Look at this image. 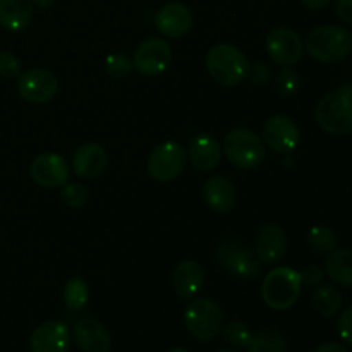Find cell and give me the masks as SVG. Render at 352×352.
<instances>
[{"label": "cell", "mask_w": 352, "mask_h": 352, "mask_svg": "<svg viewBox=\"0 0 352 352\" xmlns=\"http://www.w3.org/2000/svg\"><path fill=\"white\" fill-rule=\"evenodd\" d=\"M318 126L329 134L352 133V85H340L322 96L315 110Z\"/></svg>", "instance_id": "1"}, {"label": "cell", "mask_w": 352, "mask_h": 352, "mask_svg": "<svg viewBox=\"0 0 352 352\" xmlns=\"http://www.w3.org/2000/svg\"><path fill=\"white\" fill-rule=\"evenodd\" d=\"M306 52L320 62L344 60L352 52V33L336 24L313 28L306 36Z\"/></svg>", "instance_id": "2"}, {"label": "cell", "mask_w": 352, "mask_h": 352, "mask_svg": "<svg viewBox=\"0 0 352 352\" xmlns=\"http://www.w3.org/2000/svg\"><path fill=\"white\" fill-rule=\"evenodd\" d=\"M301 275L291 267H278L268 272L261 284L265 305L275 311H285L298 302L301 296Z\"/></svg>", "instance_id": "3"}, {"label": "cell", "mask_w": 352, "mask_h": 352, "mask_svg": "<svg viewBox=\"0 0 352 352\" xmlns=\"http://www.w3.org/2000/svg\"><path fill=\"white\" fill-rule=\"evenodd\" d=\"M206 69L219 85L236 86L246 79L250 62L234 45L217 43L206 54Z\"/></svg>", "instance_id": "4"}, {"label": "cell", "mask_w": 352, "mask_h": 352, "mask_svg": "<svg viewBox=\"0 0 352 352\" xmlns=\"http://www.w3.org/2000/svg\"><path fill=\"white\" fill-rule=\"evenodd\" d=\"M184 325L192 339L210 342L223 327L222 308L208 298L192 299L184 311Z\"/></svg>", "instance_id": "5"}, {"label": "cell", "mask_w": 352, "mask_h": 352, "mask_svg": "<svg viewBox=\"0 0 352 352\" xmlns=\"http://www.w3.org/2000/svg\"><path fill=\"white\" fill-rule=\"evenodd\" d=\"M227 160L239 168H254L267 157V146L256 133L246 127H237L227 133L223 140Z\"/></svg>", "instance_id": "6"}, {"label": "cell", "mask_w": 352, "mask_h": 352, "mask_svg": "<svg viewBox=\"0 0 352 352\" xmlns=\"http://www.w3.org/2000/svg\"><path fill=\"white\" fill-rule=\"evenodd\" d=\"M215 260L230 275L241 278H256L261 274V261L254 251L239 241H223L215 250Z\"/></svg>", "instance_id": "7"}, {"label": "cell", "mask_w": 352, "mask_h": 352, "mask_svg": "<svg viewBox=\"0 0 352 352\" xmlns=\"http://www.w3.org/2000/svg\"><path fill=\"white\" fill-rule=\"evenodd\" d=\"M186 158H188V153L181 144L175 141H165L158 144L148 157V174L158 182L174 181L184 170Z\"/></svg>", "instance_id": "8"}, {"label": "cell", "mask_w": 352, "mask_h": 352, "mask_svg": "<svg viewBox=\"0 0 352 352\" xmlns=\"http://www.w3.org/2000/svg\"><path fill=\"white\" fill-rule=\"evenodd\" d=\"M267 52L275 64L282 67H292L305 55V43L294 30L278 26L268 33Z\"/></svg>", "instance_id": "9"}, {"label": "cell", "mask_w": 352, "mask_h": 352, "mask_svg": "<svg viewBox=\"0 0 352 352\" xmlns=\"http://www.w3.org/2000/svg\"><path fill=\"white\" fill-rule=\"evenodd\" d=\"M172 48L162 38H146L134 50L133 67L143 76H158L170 65Z\"/></svg>", "instance_id": "10"}, {"label": "cell", "mask_w": 352, "mask_h": 352, "mask_svg": "<svg viewBox=\"0 0 352 352\" xmlns=\"http://www.w3.org/2000/svg\"><path fill=\"white\" fill-rule=\"evenodd\" d=\"M263 141L265 146L278 155H289L299 146L301 133L299 127L291 117L272 116L263 124Z\"/></svg>", "instance_id": "11"}, {"label": "cell", "mask_w": 352, "mask_h": 352, "mask_svg": "<svg viewBox=\"0 0 352 352\" xmlns=\"http://www.w3.org/2000/svg\"><path fill=\"white\" fill-rule=\"evenodd\" d=\"M58 81L47 69H30L17 79V93L30 103H47L57 95Z\"/></svg>", "instance_id": "12"}, {"label": "cell", "mask_w": 352, "mask_h": 352, "mask_svg": "<svg viewBox=\"0 0 352 352\" xmlns=\"http://www.w3.org/2000/svg\"><path fill=\"white\" fill-rule=\"evenodd\" d=\"M30 174L40 188H62L69 181V165L60 155L41 153L31 162Z\"/></svg>", "instance_id": "13"}, {"label": "cell", "mask_w": 352, "mask_h": 352, "mask_svg": "<svg viewBox=\"0 0 352 352\" xmlns=\"http://www.w3.org/2000/svg\"><path fill=\"white\" fill-rule=\"evenodd\" d=\"M31 352H69L71 332L62 322H45L33 330L30 337Z\"/></svg>", "instance_id": "14"}, {"label": "cell", "mask_w": 352, "mask_h": 352, "mask_svg": "<svg viewBox=\"0 0 352 352\" xmlns=\"http://www.w3.org/2000/svg\"><path fill=\"white\" fill-rule=\"evenodd\" d=\"M155 26L162 36L179 40L186 36L192 28V14L188 6L181 2H170L162 7L155 16Z\"/></svg>", "instance_id": "15"}, {"label": "cell", "mask_w": 352, "mask_h": 352, "mask_svg": "<svg viewBox=\"0 0 352 352\" xmlns=\"http://www.w3.org/2000/svg\"><path fill=\"white\" fill-rule=\"evenodd\" d=\"M287 251L285 230L277 223H267L256 236V256L263 265H277Z\"/></svg>", "instance_id": "16"}, {"label": "cell", "mask_w": 352, "mask_h": 352, "mask_svg": "<svg viewBox=\"0 0 352 352\" xmlns=\"http://www.w3.org/2000/svg\"><path fill=\"white\" fill-rule=\"evenodd\" d=\"M72 337L82 352H109L112 349V337L109 330L96 320H79L72 330Z\"/></svg>", "instance_id": "17"}, {"label": "cell", "mask_w": 352, "mask_h": 352, "mask_svg": "<svg viewBox=\"0 0 352 352\" xmlns=\"http://www.w3.org/2000/svg\"><path fill=\"white\" fill-rule=\"evenodd\" d=\"M205 284V270L195 260H184L174 268L172 274V285L175 294L184 301L195 299Z\"/></svg>", "instance_id": "18"}, {"label": "cell", "mask_w": 352, "mask_h": 352, "mask_svg": "<svg viewBox=\"0 0 352 352\" xmlns=\"http://www.w3.org/2000/svg\"><path fill=\"white\" fill-rule=\"evenodd\" d=\"M107 167V151L98 143H85L72 155L74 174L82 179H96Z\"/></svg>", "instance_id": "19"}, {"label": "cell", "mask_w": 352, "mask_h": 352, "mask_svg": "<svg viewBox=\"0 0 352 352\" xmlns=\"http://www.w3.org/2000/svg\"><path fill=\"white\" fill-rule=\"evenodd\" d=\"M188 157L192 167L201 172H210L219 167L222 160V148L212 134L201 133L189 143Z\"/></svg>", "instance_id": "20"}, {"label": "cell", "mask_w": 352, "mask_h": 352, "mask_svg": "<svg viewBox=\"0 0 352 352\" xmlns=\"http://www.w3.org/2000/svg\"><path fill=\"white\" fill-rule=\"evenodd\" d=\"M205 203L217 213H227L236 205V188L230 179L223 175H212L203 186Z\"/></svg>", "instance_id": "21"}, {"label": "cell", "mask_w": 352, "mask_h": 352, "mask_svg": "<svg viewBox=\"0 0 352 352\" xmlns=\"http://www.w3.org/2000/svg\"><path fill=\"white\" fill-rule=\"evenodd\" d=\"M33 19L31 0H0V26L7 31H21Z\"/></svg>", "instance_id": "22"}, {"label": "cell", "mask_w": 352, "mask_h": 352, "mask_svg": "<svg viewBox=\"0 0 352 352\" xmlns=\"http://www.w3.org/2000/svg\"><path fill=\"white\" fill-rule=\"evenodd\" d=\"M325 274L333 284L352 287V250H333L327 254Z\"/></svg>", "instance_id": "23"}, {"label": "cell", "mask_w": 352, "mask_h": 352, "mask_svg": "<svg viewBox=\"0 0 352 352\" xmlns=\"http://www.w3.org/2000/svg\"><path fill=\"white\" fill-rule=\"evenodd\" d=\"M311 305L323 318H333L342 308V294L336 285H316L311 294Z\"/></svg>", "instance_id": "24"}, {"label": "cell", "mask_w": 352, "mask_h": 352, "mask_svg": "<svg viewBox=\"0 0 352 352\" xmlns=\"http://www.w3.org/2000/svg\"><path fill=\"white\" fill-rule=\"evenodd\" d=\"M248 352H287V340L277 330H260L251 337Z\"/></svg>", "instance_id": "25"}, {"label": "cell", "mask_w": 352, "mask_h": 352, "mask_svg": "<svg viewBox=\"0 0 352 352\" xmlns=\"http://www.w3.org/2000/svg\"><path fill=\"white\" fill-rule=\"evenodd\" d=\"M89 299V287L82 278L74 277L65 284L64 301L71 311H81Z\"/></svg>", "instance_id": "26"}, {"label": "cell", "mask_w": 352, "mask_h": 352, "mask_svg": "<svg viewBox=\"0 0 352 352\" xmlns=\"http://www.w3.org/2000/svg\"><path fill=\"white\" fill-rule=\"evenodd\" d=\"M308 244L315 253L329 254L336 250L337 236L330 227L316 226L311 227L308 232Z\"/></svg>", "instance_id": "27"}, {"label": "cell", "mask_w": 352, "mask_h": 352, "mask_svg": "<svg viewBox=\"0 0 352 352\" xmlns=\"http://www.w3.org/2000/svg\"><path fill=\"white\" fill-rule=\"evenodd\" d=\"M222 329L226 342L234 347H248L251 337H253V332H251L250 327L243 322H237V320H232L227 325H223Z\"/></svg>", "instance_id": "28"}, {"label": "cell", "mask_w": 352, "mask_h": 352, "mask_svg": "<svg viewBox=\"0 0 352 352\" xmlns=\"http://www.w3.org/2000/svg\"><path fill=\"white\" fill-rule=\"evenodd\" d=\"M105 71L112 79H126L133 71V58L126 54H110L105 58Z\"/></svg>", "instance_id": "29"}, {"label": "cell", "mask_w": 352, "mask_h": 352, "mask_svg": "<svg viewBox=\"0 0 352 352\" xmlns=\"http://www.w3.org/2000/svg\"><path fill=\"white\" fill-rule=\"evenodd\" d=\"M62 201L65 203L71 208H82V206L88 203L89 198V189L85 184H78V182H72V184H64L60 191Z\"/></svg>", "instance_id": "30"}, {"label": "cell", "mask_w": 352, "mask_h": 352, "mask_svg": "<svg viewBox=\"0 0 352 352\" xmlns=\"http://www.w3.org/2000/svg\"><path fill=\"white\" fill-rule=\"evenodd\" d=\"M274 85H275V89H277L278 95L289 98V96L296 95V91L299 89V85H301V81H299V74L294 71V69L282 67V71L278 72L277 78H275Z\"/></svg>", "instance_id": "31"}, {"label": "cell", "mask_w": 352, "mask_h": 352, "mask_svg": "<svg viewBox=\"0 0 352 352\" xmlns=\"http://www.w3.org/2000/svg\"><path fill=\"white\" fill-rule=\"evenodd\" d=\"M0 76L3 79H16L21 76V60L9 50H0Z\"/></svg>", "instance_id": "32"}, {"label": "cell", "mask_w": 352, "mask_h": 352, "mask_svg": "<svg viewBox=\"0 0 352 352\" xmlns=\"http://www.w3.org/2000/svg\"><path fill=\"white\" fill-rule=\"evenodd\" d=\"M246 78L253 85H267L274 78V72H272V67L267 62H254V64H250Z\"/></svg>", "instance_id": "33"}, {"label": "cell", "mask_w": 352, "mask_h": 352, "mask_svg": "<svg viewBox=\"0 0 352 352\" xmlns=\"http://www.w3.org/2000/svg\"><path fill=\"white\" fill-rule=\"evenodd\" d=\"M339 333H340V337H342L344 342H346L347 346L352 347V305L342 313V315H340Z\"/></svg>", "instance_id": "34"}, {"label": "cell", "mask_w": 352, "mask_h": 352, "mask_svg": "<svg viewBox=\"0 0 352 352\" xmlns=\"http://www.w3.org/2000/svg\"><path fill=\"white\" fill-rule=\"evenodd\" d=\"M299 275H301L302 285H309V287H316L323 280V272L318 267H313V265L306 267Z\"/></svg>", "instance_id": "35"}, {"label": "cell", "mask_w": 352, "mask_h": 352, "mask_svg": "<svg viewBox=\"0 0 352 352\" xmlns=\"http://www.w3.org/2000/svg\"><path fill=\"white\" fill-rule=\"evenodd\" d=\"M336 12L340 21L352 26V0H336Z\"/></svg>", "instance_id": "36"}, {"label": "cell", "mask_w": 352, "mask_h": 352, "mask_svg": "<svg viewBox=\"0 0 352 352\" xmlns=\"http://www.w3.org/2000/svg\"><path fill=\"white\" fill-rule=\"evenodd\" d=\"M332 2L333 0H301L302 6H305L306 9H311V10L325 9V7H329Z\"/></svg>", "instance_id": "37"}, {"label": "cell", "mask_w": 352, "mask_h": 352, "mask_svg": "<svg viewBox=\"0 0 352 352\" xmlns=\"http://www.w3.org/2000/svg\"><path fill=\"white\" fill-rule=\"evenodd\" d=\"M313 352H347V349L342 346V344L329 342V344H323V346L316 347Z\"/></svg>", "instance_id": "38"}, {"label": "cell", "mask_w": 352, "mask_h": 352, "mask_svg": "<svg viewBox=\"0 0 352 352\" xmlns=\"http://www.w3.org/2000/svg\"><path fill=\"white\" fill-rule=\"evenodd\" d=\"M55 2H57V0H31V3L36 7H40V9H48V7L54 6Z\"/></svg>", "instance_id": "39"}, {"label": "cell", "mask_w": 352, "mask_h": 352, "mask_svg": "<svg viewBox=\"0 0 352 352\" xmlns=\"http://www.w3.org/2000/svg\"><path fill=\"white\" fill-rule=\"evenodd\" d=\"M167 352H189V351H186V349H179V347H177V349H170V351H167Z\"/></svg>", "instance_id": "40"}, {"label": "cell", "mask_w": 352, "mask_h": 352, "mask_svg": "<svg viewBox=\"0 0 352 352\" xmlns=\"http://www.w3.org/2000/svg\"><path fill=\"white\" fill-rule=\"evenodd\" d=\"M219 352H241V351H234V349H222V351H219Z\"/></svg>", "instance_id": "41"}]
</instances>
